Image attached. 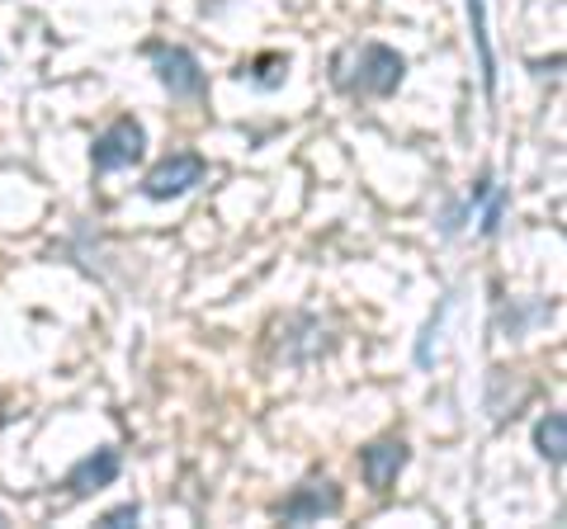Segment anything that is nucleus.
<instances>
[{
    "instance_id": "0eeeda50",
    "label": "nucleus",
    "mask_w": 567,
    "mask_h": 529,
    "mask_svg": "<svg viewBox=\"0 0 567 529\" xmlns=\"http://www.w3.org/2000/svg\"><path fill=\"white\" fill-rule=\"evenodd\" d=\"M118 468H123L118 449H95V454H85L81 464L66 473V487H71V497H91V491H100V487H114Z\"/></svg>"
},
{
    "instance_id": "39448f33",
    "label": "nucleus",
    "mask_w": 567,
    "mask_h": 529,
    "mask_svg": "<svg viewBox=\"0 0 567 529\" xmlns=\"http://www.w3.org/2000/svg\"><path fill=\"white\" fill-rule=\"evenodd\" d=\"M204 156L199 152H175V156H166V162H156L152 170H147V180H142V194L147 199H181L185 189H194L204 180Z\"/></svg>"
},
{
    "instance_id": "f8f14e48",
    "label": "nucleus",
    "mask_w": 567,
    "mask_h": 529,
    "mask_svg": "<svg viewBox=\"0 0 567 529\" xmlns=\"http://www.w3.org/2000/svg\"><path fill=\"white\" fill-rule=\"evenodd\" d=\"M502 214H506V189H502V194H496V199L487 204L483 227H477V232H483V237H496V227H502Z\"/></svg>"
},
{
    "instance_id": "1a4fd4ad",
    "label": "nucleus",
    "mask_w": 567,
    "mask_h": 529,
    "mask_svg": "<svg viewBox=\"0 0 567 529\" xmlns=\"http://www.w3.org/2000/svg\"><path fill=\"white\" fill-rule=\"evenodd\" d=\"M535 449H539L554 468H563V454H567V416H563V412L539 416V426H535Z\"/></svg>"
},
{
    "instance_id": "9d476101",
    "label": "nucleus",
    "mask_w": 567,
    "mask_h": 529,
    "mask_svg": "<svg viewBox=\"0 0 567 529\" xmlns=\"http://www.w3.org/2000/svg\"><path fill=\"white\" fill-rule=\"evenodd\" d=\"M241 76L256 81L260 91H275V85H284V76H289V58H284V52H260L251 66H241Z\"/></svg>"
},
{
    "instance_id": "9b49d317",
    "label": "nucleus",
    "mask_w": 567,
    "mask_h": 529,
    "mask_svg": "<svg viewBox=\"0 0 567 529\" xmlns=\"http://www.w3.org/2000/svg\"><path fill=\"white\" fill-rule=\"evenodd\" d=\"M137 520H142V506H137V501H123V506H114V510H104V520H100V525L128 529V525H137Z\"/></svg>"
},
{
    "instance_id": "f257e3e1",
    "label": "nucleus",
    "mask_w": 567,
    "mask_h": 529,
    "mask_svg": "<svg viewBox=\"0 0 567 529\" xmlns=\"http://www.w3.org/2000/svg\"><path fill=\"white\" fill-rule=\"evenodd\" d=\"M402 76H406V62H402L398 48L364 43L360 52H354V72H336V85H341V91H354V95L388 100L402 85Z\"/></svg>"
},
{
    "instance_id": "423d86ee",
    "label": "nucleus",
    "mask_w": 567,
    "mask_h": 529,
    "mask_svg": "<svg viewBox=\"0 0 567 529\" xmlns=\"http://www.w3.org/2000/svg\"><path fill=\"white\" fill-rule=\"evenodd\" d=\"M406 458H412V449H406L402 439H374V445L360 449V473L374 491H388L398 483V473L406 468Z\"/></svg>"
},
{
    "instance_id": "6e6552de",
    "label": "nucleus",
    "mask_w": 567,
    "mask_h": 529,
    "mask_svg": "<svg viewBox=\"0 0 567 529\" xmlns=\"http://www.w3.org/2000/svg\"><path fill=\"white\" fill-rule=\"evenodd\" d=\"M468 24H473L477 66H483V91L496 95V58H492V33H487V0H468Z\"/></svg>"
},
{
    "instance_id": "7ed1b4c3",
    "label": "nucleus",
    "mask_w": 567,
    "mask_h": 529,
    "mask_svg": "<svg viewBox=\"0 0 567 529\" xmlns=\"http://www.w3.org/2000/svg\"><path fill=\"white\" fill-rule=\"evenodd\" d=\"M341 506H346V497H341V487H336L331 478H308L303 487H293L289 497L275 506V516L284 525H312L322 516H336Z\"/></svg>"
},
{
    "instance_id": "f03ea898",
    "label": "nucleus",
    "mask_w": 567,
    "mask_h": 529,
    "mask_svg": "<svg viewBox=\"0 0 567 529\" xmlns=\"http://www.w3.org/2000/svg\"><path fill=\"white\" fill-rule=\"evenodd\" d=\"M142 152H147V128H142L133 114H123V118H114L110 128L95 137L91 162H95L100 175H110V170H123V166L142 162Z\"/></svg>"
},
{
    "instance_id": "20e7f679",
    "label": "nucleus",
    "mask_w": 567,
    "mask_h": 529,
    "mask_svg": "<svg viewBox=\"0 0 567 529\" xmlns=\"http://www.w3.org/2000/svg\"><path fill=\"white\" fill-rule=\"evenodd\" d=\"M152 62H156V76H162V85L175 95V100H194L204 95V66L199 58H194L189 48H175V43H152Z\"/></svg>"
}]
</instances>
